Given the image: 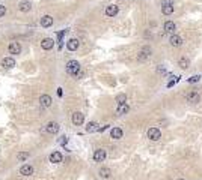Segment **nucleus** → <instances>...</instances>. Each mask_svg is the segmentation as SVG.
Masks as SVG:
<instances>
[{
	"mask_svg": "<svg viewBox=\"0 0 202 180\" xmlns=\"http://www.w3.org/2000/svg\"><path fill=\"white\" fill-rule=\"evenodd\" d=\"M80 71V63L77 62V60H69L68 63H67V72L69 74V75H75Z\"/></svg>",
	"mask_w": 202,
	"mask_h": 180,
	"instance_id": "obj_1",
	"label": "nucleus"
},
{
	"mask_svg": "<svg viewBox=\"0 0 202 180\" xmlns=\"http://www.w3.org/2000/svg\"><path fill=\"white\" fill-rule=\"evenodd\" d=\"M148 138L151 141H158L161 138V131L158 129V128H151V129H148Z\"/></svg>",
	"mask_w": 202,
	"mask_h": 180,
	"instance_id": "obj_2",
	"label": "nucleus"
},
{
	"mask_svg": "<svg viewBox=\"0 0 202 180\" xmlns=\"http://www.w3.org/2000/svg\"><path fill=\"white\" fill-rule=\"evenodd\" d=\"M83 122H85V114H82L80 111H75L72 114V123L75 126H80V125H83Z\"/></svg>",
	"mask_w": 202,
	"mask_h": 180,
	"instance_id": "obj_3",
	"label": "nucleus"
},
{
	"mask_svg": "<svg viewBox=\"0 0 202 180\" xmlns=\"http://www.w3.org/2000/svg\"><path fill=\"white\" fill-rule=\"evenodd\" d=\"M8 51H9V54H14V56H17V54H20V53H21V45H20L18 42H11V44H9V47H8Z\"/></svg>",
	"mask_w": 202,
	"mask_h": 180,
	"instance_id": "obj_4",
	"label": "nucleus"
},
{
	"mask_svg": "<svg viewBox=\"0 0 202 180\" xmlns=\"http://www.w3.org/2000/svg\"><path fill=\"white\" fill-rule=\"evenodd\" d=\"M104 159H106V150H103V149L95 150V153H94V161H95V162H103Z\"/></svg>",
	"mask_w": 202,
	"mask_h": 180,
	"instance_id": "obj_5",
	"label": "nucleus"
},
{
	"mask_svg": "<svg viewBox=\"0 0 202 180\" xmlns=\"http://www.w3.org/2000/svg\"><path fill=\"white\" fill-rule=\"evenodd\" d=\"M186 98H187V101L190 102V104H198V102L201 101V96H199L198 92H188Z\"/></svg>",
	"mask_w": 202,
	"mask_h": 180,
	"instance_id": "obj_6",
	"label": "nucleus"
},
{
	"mask_svg": "<svg viewBox=\"0 0 202 180\" xmlns=\"http://www.w3.org/2000/svg\"><path fill=\"white\" fill-rule=\"evenodd\" d=\"M45 131H47L48 134H57V132H59V125H57L56 122H50V123H47V126H45Z\"/></svg>",
	"mask_w": 202,
	"mask_h": 180,
	"instance_id": "obj_7",
	"label": "nucleus"
},
{
	"mask_svg": "<svg viewBox=\"0 0 202 180\" xmlns=\"http://www.w3.org/2000/svg\"><path fill=\"white\" fill-rule=\"evenodd\" d=\"M53 45H54V41L52 39V38H44L42 39V42H41V47H42V50H52L53 48Z\"/></svg>",
	"mask_w": 202,
	"mask_h": 180,
	"instance_id": "obj_8",
	"label": "nucleus"
},
{
	"mask_svg": "<svg viewBox=\"0 0 202 180\" xmlns=\"http://www.w3.org/2000/svg\"><path fill=\"white\" fill-rule=\"evenodd\" d=\"M39 102H41V105H42L44 108H48L50 105H52L53 99H52V96H50V95H42V96L39 98Z\"/></svg>",
	"mask_w": 202,
	"mask_h": 180,
	"instance_id": "obj_9",
	"label": "nucleus"
},
{
	"mask_svg": "<svg viewBox=\"0 0 202 180\" xmlns=\"http://www.w3.org/2000/svg\"><path fill=\"white\" fill-rule=\"evenodd\" d=\"M118 11H119V8H118L116 5H109V6L106 8V15H107V17H115V15L118 14Z\"/></svg>",
	"mask_w": 202,
	"mask_h": 180,
	"instance_id": "obj_10",
	"label": "nucleus"
},
{
	"mask_svg": "<svg viewBox=\"0 0 202 180\" xmlns=\"http://www.w3.org/2000/svg\"><path fill=\"white\" fill-rule=\"evenodd\" d=\"M2 66L6 68V69H11V68H14L15 66V60L12 59V57H5L2 60Z\"/></svg>",
	"mask_w": 202,
	"mask_h": 180,
	"instance_id": "obj_11",
	"label": "nucleus"
},
{
	"mask_svg": "<svg viewBox=\"0 0 202 180\" xmlns=\"http://www.w3.org/2000/svg\"><path fill=\"white\" fill-rule=\"evenodd\" d=\"M41 26L42 27H52L53 26V17H50V15H44L42 18H41Z\"/></svg>",
	"mask_w": 202,
	"mask_h": 180,
	"instance_id": "obj_12",
	"label": "nucleus"
},
{
	"mask_svg": "<svg viewBox=\"0 0 202 180\" xmlns=\"http://www.w3.org/2000/svg\"><path fill=\"white\" fill-rule=\"evenodd\" d=\"M169 42H170L172 47H181L183 39H181V36H178V35H172L170 39H169Z\"/></svg>",
	"mask_w": 202,
	"mask_h": 180,
	"instance_id": "obj_13",
	"label": "nucleus"
},
{
	"mask_svg": "<svg viewBox=\"0 0 202 180\" xmlns=\"http://www.w3.org/2000/svg\"><path fill=\"white\" fill-rule=\"evenodd\" d=\"M33 167L32 165H23L21 168H20V174H23V176H32L33 174Z\"/></svg>",
	"mask_w": 202,
	"mask_h": 180,
	"instance_id": "obj_14",
	"label": "nucleus"
},
{
	"mask_svg": "<svg viewBox=\"0 0 202 180\" xmlns=\"http://www.w3.org/2000/svg\"><path fill=\"white\" fill-rule=\"evenodd\" d=\"M122 129L121 128H113V129L110 131V137L113 138V140H119V138H122Z\"/></svg>",
	"mask_w": 202,
	"mask_h": 180,
	"instance_id": "obj_15",
	"label": "nucleus"
},
{
	"mask_svg": "<svg viewBox=\"0 0 202 180\" xmlns=\"http://www.w3.org/2000/svg\"><path fill=\"white\" fill-rule=\"evenodd\" d=\"M50 162H53V164L62 162V153L60 152H53L52 155H50Z\"/></svg>",
	"mask_w": 202,
	"mask_h": 180,
	"instance_id": "obj_16",
	"label": "nucleus"
},
{
	"mask_svg": "<svg viewBox=\"0 0 202 180\" xmlns=\"http://www.w3.org/2000/svg\"><path fill=\"white\" fill-rule=\"evenodd\" d=\"M175 30H176V24H175L173 21H166V23H165V32L173 33Z\"/></svg>",
	"mask_w": 202,
	"mask_h": 180,
	"instance_id": "obj_17",
	"label": "nucleus"
},
{
	"mask_svg": "<svg viewBox=\"0 0 202 180\" xmlns=\"http://www.w3.org/2000/svg\"><path fill=\"white\" fill-rule=\"evenodd\" d=\"M67 48L69 50V51H75L79 48V39H69L68 42H67Z\"/></svg>",
	"mask_w": 202,
	"mask_h": 180,
	"instance_id": "obj_18",
	"label": "nucleus"
},
{
	"mask_svg": "<svg viewBox=\"0 0 202 180\" xmlns=\"http://www.w3.org/2000/svg\"><path fill=\"white\" fill-rule=\"evenodd\" d=\"M178 65L181 69H187V68H190V60H188L187 57H181L178 60Z\"/></svg>",
	"mask_w": 202,
	"mask_h": 180,
	"instance_id": "obj_19",
	"label": "nucleus"
},
{
	"mask_svg": "<svg viewBox=\"0 0 202 180\" xmlns=\"http://www.w3.org/2000/svg\"><path fill=\"white\" fill-rule=\"evenodd\" d=\"M98 131V123L97 122H89L86 125V132H95Z\"/></svg>",
	"mask_w": 202,
	"mask_h": 180,
	"instance_id": "obj_20",
	"label": "nucleus"
},
{
	"mask_svg": "<svg viewBox=\"0 0 202 180\" xmlns=\"http://www.w3.org/2000/svg\"><path fill=\"white\" fill-rule=\"evenodd\" d=\"M18 6H20V11H21V12H29V11L32 9V3H30V2H21Z\"/></svg>",
	"mask_w": 202,
	"mask_h": 180,
	"instance_id": "obj_21",
	"label": "nucleus"
},
{
	"mask_svg": "<svg viewBox=\"0 0 202 180\" xmlns=\"http://www.w3.org/2000/svg\"><path fill=\"white\" fill-rule=\"evenodd\" d=\"M130 111V107L127 105V104H121L119 107H118V110H116V113L119 114V116H122V114H127Z\"/></svg>",
	"mask_w": 202,
	"mask_h": 180,
	"instance_id": "obj_22",
	"label": "nucleus"
},
{
	"mask_svg": "<svg viewBox=\"0 0 202 180\" xmlns=\"http://www.w3.org/2000/svg\"><path fill=\"white\" fill-rule=\"evenodd\" d=\"M161 12L165 15H170L172 12H173V5H165V6L161 8Z\"/></svg>",
	"mask_w": 202,
	"mask_h": 180,
	"instance_id": "obj_23",
	"label": "nucleus"
},
{
	"mask_svg": "<svg viewBox=\"0 0 202 180\" xmlns=\"http://www.w3.org/2000/svg\"><path fill=\"white\" fill-rule=\"evenodd\" d=\"M110 174H112L110 168H101V170H100V176L103 177V179H109Z\"/></svg>",
	"mask_w": 202,
	"mask_h": 180,
	"instance_id": "obj_24",
	"label": "nucleus"
},
{
	"mask_svg": "<svg viewBox=\"0 0 202 180\" xmlns=\"http://www.w3.org/2000/svg\"><path fill=\"white\" fill-rule=\"evenodd\" d=\"M116 102L121 105V104H125L127 102V96H125V93H121V95H118L116 96Z\"/></svg>",
	"mask_w": 202,
	"mask_h": 180,
	"instance_id": "obj_25",
	"label": "nucleus"
},
{
	"mask_svg": "<svg viewBox=\"0 0 202 180\" xmlns=\"http://www.w3.org/2000/svg\"><path fill=\"white\" fill-rule=\"evenodd\" d=\"M29 158V153L27 152H23V153H18V161H26Z\"/></svg>",
	"mask_w": 202,
	"mask_h": 180,
	"instance_id": "obj_26",
	"label": "nucleus"
},
{
	"mask_svg": "<svg viewBox=\"0 0 202 180\" xmlns=\"http://www.w3.org/2000/svg\"><path fill=\"white\" fill-rule=\"evenodd\" d=\"M199 80H201V75H193V77H190L187 81H188V83H198Z\"/></svg>",
	"mask_w": 202,
	"mask_h": 180,
	"instance_id": "obj_27",
	"label": "nucleus"
},
{
	"mask_svg": "<svg viewBox=\"0 0 202 180\" xmlns=\"http://www.w3.org/2000/svg\"><path fill=\"white\" fill-rule=\"evenodd\" d=\"M5 14H6V8H5L3 5H0V18H2Z\"/></svg>",
	"mask_w": 202,
	"mask_h": 180,
	"instance_id": "obj_28",
	"label": "nucleus"
},
{
	"mask_svg": "<svg viewBox=\"0 0 202 180\" xmlns=\"http://www.w3.org/2000/svg\"><path fill=\"white\" fill-rule=\"evenodd\" d=\"M165 5H173V0H161V6Z\"/></svg>",
	"mask_w": 202,
	"mask_h": 180,
	"instance_id": "obj_29",
	"label": "nucleus"
},
{
	"mask_svg": "<svg viewBox=\"0 0 202 180\" xmlns=\"http://www.w3.org/2000/svg\"><path fill=\"white\" fill-rule=\"evenodd\" d=\"M157 72H158V74H166V69L163 68V66H158V68H157Z\"/></svg>",
	"mask_w": 202,
	"mask_h": 180,
	"instance_id": "obj_30",
	"label": "nucleus"
},
{
	"mask_svg": "<svg viewBox=\"0 0 202 180\" xmlns=\"http://www.w3.org/2000/svg\"><path fill=\"white\" fill-rule=\"evenodd\" d=\"M57 95H59V96L64 95V92H62V89H57Z\"/></svg>",
	"mask_w": 202,
	"mask_h": 180,
	"instance_id": "obj_31",
	"label": "nucleus"
},
{
	"mask_svg": "<svg viewBox=\"0 0 202 180\" xmlns=\"http://www.w3.org/2000/svg\"><path fill=\"white\" fill-rule=\"evenodd\" d=\"M178 180H184V179H178Z\"/></svg>",
	"mask_w": 202,
	"mask_h": 180,
	"instance_id": "obj_32",
	"label": "nucleus"
}]
</instances>
